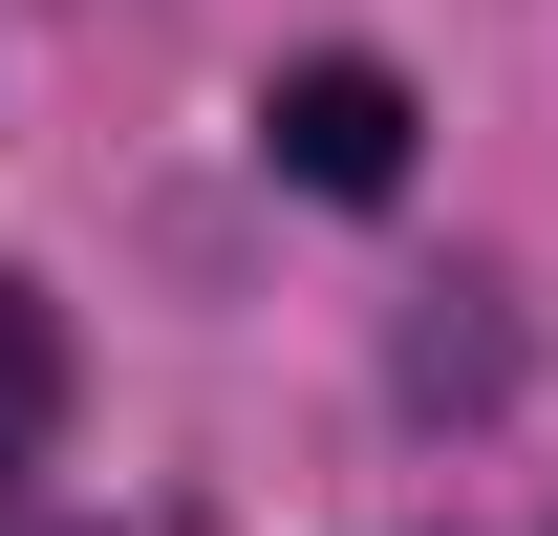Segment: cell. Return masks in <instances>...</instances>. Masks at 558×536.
I'll return each instance as SVG.
<instances>
[{
    "label": "cell",
    "instance_id": "6da1fadb",
    "mask_svg": "<svg viewBox=\"0 0 558 536\" xmlns=\"http://www.w3.org/2000/svg\"><path fill=\"white\" fill-rule=\"evenodd\" d=\"M409 130H429V108H409V65H365V44H323V65H279L258 86V150H279V172H301V194H409Z\"/></svg>",
    "mask_w": 558,
    "mask_h": 536
},
{
    "label": "cell",
    "instance_id": "7a4b0ae2",
    "mask_svg": "<svg viewBox=\"0 0 558 536\" xmlns=\"http://www.w3.org/2000/svg\"><path fill=\"white\" fill-rule=\"evenodd\" d=\"M44 407H65V343H44V301H0V494L44 451Z\"/></svg>",
    "mask_w": 558,
    "mask_h": 536
}]
</instances>
